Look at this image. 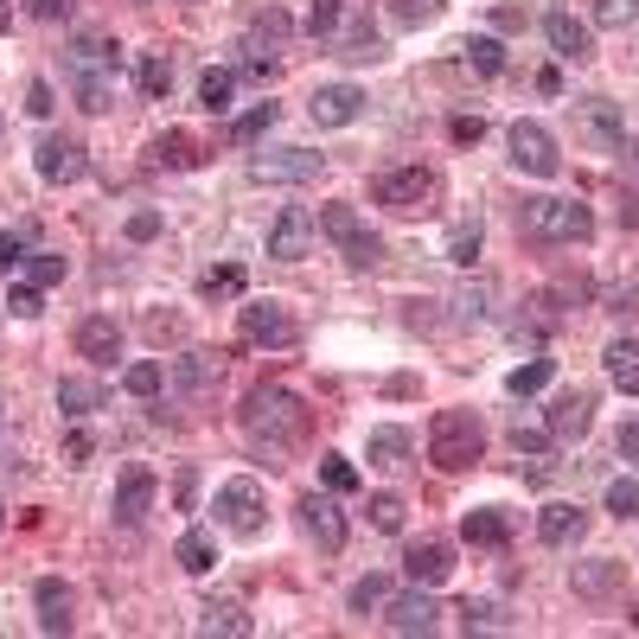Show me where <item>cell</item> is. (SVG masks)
<instances>
[{
	"mask_svg": "<svg viewBox=\"0 0 639 639\" xmlns=\"http://www.w3.org/2000/svg\"><path fill=\"white\" fill-rule=\"evenodd\" d=\"M307 422H313V410L295 390H282V384H263V390L243 397V435L269 454H288L307 435Z\"/></svg>",
	"mask_w": 639,
	"mask_h": 639,
	"instance_id": "1",
	"label": "cell"
},
{
	"mask_svg": "<svg viewBox=\"0 0 639 639\" xmlns=\"http://www.w3.org/2000/svg\"><path fill=\"white\" fill-rule=\"evenodd\" d=\"M307 33L327 38V45H339V58H352V65H377V58H384V38L365 26L358 0H313Z\"/></svg>",
	"mask_w": 639,
	"mask_h": 639,
	"instance_id": "2",
	"label": "cell"
},
{
	"mask_svg": "<svg viewBox=\"0 0 639 639\" xmlns=\"http://www.w3.org/2000/svg\"><path fill=\"white\" fill-rule=\"evenodd\" d=\"M480 454H487V429H480L473 410H442L429 422V460H435L442 473H467Z\"/></svg>",
	"mask_w": 639,
	"mask_h": 639,
	"instance_id": "3",
	"label": "cell"
},
{
	"mask_svg": "<svg viewBox=\"0 0 639 639\" xmlns=\"http://www.w3.org/2000/svg\"><path fill=\"white\" fill-rule=\"evenodd\" d=\"M525 230L537 243H589V237H595V218H589V205H575V198H530Z\"/></svg>",
	"mask_w": 639,
	"mask_h": 639,
	"instance_id": "4",
	"label": "cell"
},
{
	"mask_svg": "<svg viewBox=\"0 0 639 639\" xmlns=\"http://www.w3.org/2000/svg\"><path fill=\"white\" fill-rule=\"evenodd\" d=\"M435 192H442V180H435L429 167H390V173H377V180H372V198L384 205V212H397V218L429 212V205H435Z\"/></svg>",
	"mask_w": 639,
	"mask_h": 639,
	"instance_id": "5",
	"label": "cell"
},
{
	"mask_svg": "<svg viewBox=\"0 0 639 639\" xmlns=\"http://www.w3.org/2000/svg\"><path fill=\"white\" fill-rule=\"evenodd\" d=\"M320 230L339 243V256H345L352 269H377L384 263V243L365 230V218H358L352 205H327V212H320Z\"/></svg>",
	"mask_w": 639,
	"mask_h": 639,
	"instance_id": "6",
	"label": "cell"
},
{
	"mask_svg": "<svg viewBox=\"0 0 639 639\" xmlns=\"http://www.w3.org/2000/svg\"><path fill=\"white\" fill-rule=\"evenodd\" d=\"M512 167L530 173V180H557V173H563L557 135H550L544 122H512Z\"/></svg>",
	"mask_w": 639,
	"mask_h": 639,
	"instance_id": "7",
	"label": "cell"
},
{
	"mask_svg": "<svg viewBox=\"0 0 639 639\" xmlns=\"http://www.w3.org/2000/svg\"><path fill=\"white\" fill-rule=\"evenodd\" d=\"M327 173V160L307 148H269V153H250V180H269V186H313Z\"/></svg>",
	"mask_w": 639,
	"mask_h": 639,
	"instance_id": "8",
	"label": "cell"
},
{
	"mask_svg": "<svg viewBox=\"0 0 639 639\" xmlns=\"http://www.w3.org/2000/svg\"><path fill=\"white\" fill-rule=\"evenodd\" d=\"M218 525H225L230 537H256V530H263V487H256L250 473L218 487Z\"/></svg>",
	"mask_w": 639,
	"mask_h": 639,
	"instance_id": "9",
	"label": "cell"
},
{
	"mask_svg": "<svg viewBox=\"0 0 639 639\" xmlns=\"http://www.w3.org/2000/svg\"><path fill=\"white\" fill-rule=\"evenodd\" d=\"M313 237H320V218H313L307 205H288V212L269 225V256H275V263H301L307 250H313Z\"/></svg>",
	"mask_w": 639,
	"mask_h": 639,
	"instance_id": "10",
	"label": "cell"
},
{
	"mask_svg": "<svg viewBox=\"0 0 639 639\" xmlns=\"http://www.w3.org/2000/svg\"><path fill=\"white\" fill-rule=\"evenodd\" d=\"M365 110V90L358 83H320L313 96H307V115L320 122V128H345V122H358Z\"/></svg>",
	"mask_w": 639,
	"mask_h": 639,
	"instance_id": "11",
	"label": "cell"
},
{
	"mask_svg": "<svg viewBox=\"0 0 639 639\" xmlns=\"http://www.w3.org/2000/svg\"><path fill=\"white\" fill-rule=\"evenodd\" d=\"M544 38H550V52L563 58V65H582V58H595V33H589V20H575V13H544Z\"/></svg>",
	"mask_w": 639,
	"mask_h": 639,
	"instance_id": "12",
	"label": "cell"
},
{
	"mask_svg": "<svg viewBox=\"0 0 639 639\" xmlns=\"http://www.w3.org/2000/svg\"><path fill=\"white\" fill-rule=\"evenodd\" d=\"M243 339H250V345H275V352H282V345H295V320H288V307H275V301H250L243 307Z\"/></svg>",
	"mask_w": 639,
	"mask_h": 639,
	"instance_id": "13",
	"label": "cell"
},
{
	"mask_svg": "<svg viewBox=\"0 0 639 639\" xmlns=\"http://www.w3.org/2000/svg\"><path fill=\"white\" fill-rule=\"evenodd\" d=\"M83 167H90V160H83L77 141H65V135H45V141H38V180H45V186H77Z\"/></svg>",
	"mask_w": 639,
	"mask_h": 639,
	"instance_id": "14",
	"label": "cell"
},
{
	"mask_svg": "<svg viewBox=\"0 0 639 639\" xmlns=\"http://www.w3.org/2000/svg\"><path fill=\"white\" fill-rule=\"evenodd\" d=\"M153 492H160V480H153L148 467H128L122 480H115V499H110V512L122 518V525H141L153 512Z\"/></svg>",
	"mask_w": 639,
	"mask_h": 639,
	"instance_id": "15",
	"label": "cell"
},
{
	"mask_svg": "<svg viewBox=\"0 0 639 639\" xmlns=\"http://www.w3.org/2000/svg\"><path fill=\"white\" fill-rule=\"evenodd\" d=\"M403 575L410 582H422V589H442L454 575V550L442 544V537H422V544H410L403 550Z\"/></svg>",
	"mask_w": 639,
	"mask_h": 639,
	"instance_id": "16",
	"label": "cell"
},
{
	"mask_svg": "<svg viewBox=\"0 0 639 639\" xmlns=\"http://www.w3.org/2000/svg\"><path fill=\"white\" fill-rule=\"evenodd\" d=\"M77 358H90V365H115L122 358V327L110 313H83L77 320Z\"/></svg>",
	"mask_w": 639,
	"mask_h": 639,
	"instance_id": "17",
	"label": "cell"
},
{
	"mask_svg": "<svg viewBox=\"0 0 639 639\" xmlns=\"http://www.w3.org/2000/svg\"><path fill=\"white\" fill-rule=\"evenodd\" d=\"M435 614H442V607H435V595H429L422 582H415L410 595H390V602H384L390 634H429V627H435Z\"/></svg>",
	"mask_w": 639,
	"mask_h": 639,
	"instance_id": "18",
	"label": "cell"
},
{
	"mask_svg": "<svg viewBox=\"0 0 639 639\" xmlns=\"http://www.w3.org/2000/svg\"><path fill=\"white\" fill-rule=\"evenodd\" d=\"M218 377H225V365H218V352H186V358L173 365V390H180L186 403H205V397L218 390Z\"/></svg>",
	"mask_w": 639,
	"mask_h": 639,
	"instance_id": "19",
	"label": "cell"
},
{
	"mask_svg": "<svg viewBox=\"0 0 639 639\" xmlns=\"http://www.w3.org/2000/svg\"><path fill=\"white\" fill-rule=\"evenodd\" d=\"M301 530L333 557V550H345V518H339V505L333 499H320V492H307L301 499Z\"/></svg>",
	"mask_w": 639,
	"mask_h": 639,
	"instance_id": "20",
	"label": "cell"
},
{
	"mask_svg": "<svg viewBox=\"0 0 639 639\" xmlns=\"http://www.w3.org/2000/svg\"><path fill=\"white\" fill-rule=\"evenodd\" d=\"M589 422H595V397H589V390H563V397L550 403V435H557V442H582Z\"/></svg>",
	"mask_w": 639,
	"mask_h": 639,
	"instance_id": "21",
	"label": "cell"
},
{
	"mask_svg": "<svg viewBox=\"0 0 639 639\" xmlns=\"http://www.w3.org/2000/svg\"><path fill=\"white\" fill-rule=\"evenodd\" d=\"M582 530H589V512H582V505H563V499H557V505H544V512H537V537H544V544H557V550L582 544Z\"/></svg>",
	"mask_w": 639,
	"mask_h": 639,
	"instance_id": "22",
	"label": "cell"
},
{
	"mask_svg": "<svg viewBox=\"0 0 639 639\" xmlns=\"http://www.w3.org/2000/svg\"><path fill=\"white\" fill-rule=\"evenodd\" d=\"M33 595H38V634H52V639L71 634V589H65L58 575H45Z\"/></svg>",
	"mask_w": 639,
	"mask_h": 639,
	"instance_id": "23",
	"label": "cell"
},
{
	"mask_svg": "<svg viewBox=\"0 0 639 639\" xmlns=\"http://www.w3.org/2000/svg\"><path fill=\"white\" fill-rule=\"evenodd\" d=\"M460 537H467V544H487V550H505V544H512V512L480 505V512L460 518Z\"/></svg>",
	"mask_w": 639,
	"mask_h": 639,
	"instance_id": "24",
	"label": "cell"
},
{
	"mask_svg": "<svg viewBox=\"0 0 639 639\" xmlns=\"http://www.w3.org/2000/svg\"><path fill=\"white\" fill-rule=\"evenodd\" d=\"M602 365H607V384L620 397H639V339H614L602 352Z\"/></svg>",
	"mask_w": 639,
	"mask_h": 639,
	"instance_id": "25",
	"label": "cell"
},
{
	"mask_svg": "<svg viewBox=\"0 0 639 639\" xmlns=\"http://www.w3.org/2000/svg\"><path fill=\"white\" fill-rule=\"evenodd\" d=\"M58 410L71 415V422H90V415L103 410V384L96 377H65L58 384Z\"/></svg>",
	"mask_w": 639,
	"mask_h": 639,
	"instance_id": "26",
	"label": "cell"
},
{
	"mask_svg": "<svg viewBox=\"0 0 639 639\" xmlns=\"http://www.w3.org/2000/svg\"><path fill=\"white\" fill-rule=\"evenodd\" d=\"M71 77H115V45L96 33H83L71 45Z\"/></svg>",
	"mask_w": 639,
	"mask_h": 639,
	"instance_id": "27",
	"label": "cell"
},
{
	"mask_svg": "<svg viewBox=\"0 0 639 639\" xmlns=\"http://www.w3.org/2000/svg\"><path fill=\"white\" fill-rule=\"evenodd\" d=\"M198 634H212V639H218V634H225V639H250V634H256V620H250L237 602H212V607H205V620H198Z\"/></svg>",
	"mask_w": 639,
	"mask_h": 639,
	"instance_id": "28",
	"label": "cell"
},
{
	"mask_svg": "<svg viewBox=\"0 0 639 639\" xmlns=\"http://www.w3.org/2000/svg\"><path fill=\"white\" fill-rule=\"evenodd\" d=\"M582 115H589V135H595L602 148H620V141H627V128H620V115H614V103H607V96H589V103H582Z\"/></svg>",
	"mask_w": 639,
	"mask_h": 639,
	"instance_id": "29",
	"label": "cell"
},
{
	"mask_svg": "<svg viewBox=\"0 0 639 639\" xmlns=\"http://www.w3.org/2000/svg\"><path fill=\"white\" fill-rule=\"evenodd\" d=\"M365 454H372V467H397L403 454H410V429H372V442H365Z\"/></svg>",
	"mask_w": 639,
	"mask_h": 639,
	"instance_id": "30",
	"label": "cell"
},
{
	"mask_svg": "<svg viewBox=\"0 0 639 639\" xmlns=\"http://www.w3.org/2000/svg\"><path fill=\"white\" fill-rule=\"evenodd\" d=\"M460 58H467V65H473L480 77H499V71H505V45H499L492 33L467 38V45H460Z\"/></svg>",
	"mask_w": 639,
	"mask_h": 639,
	"instance_id": "31",
	"label": "cell"
},
{
	"mask_svg": "<svg viewBox=\"0 0 639 639\" xmlns=\"http://www.w3.org/2000/svg\"><path fill=\"white\" fill-rule=\"evenodd\" d=\"M173 557H180V569H186V575H212V563H218V550H212V537H205V530H186Z\"/></svg>",
	"mask_w": 639,
	"mask_h": 639,
	"instance_id": "32",
	"label": "cell"
},
{
	"mask_svg": "<svg viewBox=\"0 0 639 639\" xmlns=\"http://www.w3.org/2000/svg\"><path fill=\"white\" fill-rule=\"evenodd\" d=\"M153 167H198V148H192V135L167 128V135L153 141Z\"/></svg>",
	"mask_w": 639,
	"mask_h": 639,
	"instance_id": "33",
	"label": "cell"
},
{
	"mask_svg": "<svg viewBox=\"0 0 639 639\" xmlns=\"http://www.w3.org/2000/svg\"><path fill=\"white\" fill-rule=\"evenodd\" d=\"M275 122H282V103H256L250 115H237V122H230V141H256V135H269Z\"/></svg>",
	"mask_w": 639,
	"mask_h": 639,
	"instance_id": "34",
	"label": "cell"
},
{
	"mask_svg": "<svg viewBox=\"0 0 639 639\" xmlns=\"http://www.w3.org/2000/svg\"><path fill=\"white\" fill-rule=\"evenodd\" d=\"M473 256H480V218H460V225L448 230V263L473 269Z\"/></svg>",
	"mask_w": 639,
	"mask_h": 639,
	"instance_id": "35",
	"label": "cell"
},
{
	"mask_svg": "<svg viewBox=\"0 0 639 639\" xmlns=\"http://www.w3.org/2000/svg\"><path fill=\"white\" fill-rule=\"evenodd\" d=\"M550 377H557V365H550V358H530V365H518V372L505 377V390H512V397H537Z\"/></svg>",
	"mask_w": 639,
	"mask_h": 639,
	"instance_id": "36",
	"label": "cell"
},
{
	"mask_svg": "<svg viewBox=\"0 0 639 639\" xmlns=\"http://www.w3.org/2000/svg\"><path fill=\"white\" fill-rule=\"evenodd\" d=\"M607 589H620V563H582L575 569V595H607Z\"/></svg>",
	"mask_w": 639,
	"mask_h": 639,
	"instance_id": "37",
	"label": "cell"
},
{
	"mask_svg": "<svg viewBox=\"0 0 639 639\" xmlns=\"http://www.w3.org/2000/svg\"><path fill=\"white\" fill-rule=\"evenodd\" d=\"M135 77H141V90H148V96H167V90H173V58H160V52H141Z\"/></svg>",
	"mask_w": 639,
	"mask_h": 639,
	"instance_id": "38",
	"label": "cell"
},
{
	"mask_svg": "<svg viewBox=\"0 0 639 639\" xmlns=\"http://www.w3.org/2000/svg\"><path fill=\"white\" fill-rule=\"evenodd\" d=\"M115 103V77H77V110L103 115Z\"/></svg>",
	"mask_w": 639,
	"mask_h": 639,
	"instance_id": "39",
	"label": "cell"
},
{
	"mask_svg": "<svg viewBox=\"0 0 639 639\" xmlns=\"http://www.w3.org/2000/svg\"><path fill=\"white\" fill-rule=\"evenodd\" d=\"M198 295H212V301H218V295H243V269L237 263H225V269H205V275H198Z\"/></svg>",
	"mask_w": 639,
	"mask_h": 639,
	"instance_id": "40",
	"label": "cell"
},
{
	"mask_svg": "<svg viewBox=\"0 0 639 639\" xmlns=\"http://www.w3.org/2000/svg\"><path fill=\"white\" fill-rule=\"evenodd\" d=\"M403 512H410V505H403L397 492H377V499H372V530L397 537V530H403Z\"/></svg>",
	"mask_w": 639,
	"mask_h": 639,
	"instance_id": "41",
	"label": "cell"
},
{
	"mask_svg": "<svg viewBox=\"0 0 639 639\" xmlns=\"http://www.w3.org/2000/svg\"><path fill=\"white\" fill-rule=\"evenodd\" d=\"M345 602H352V614H372V607H384V602H390V582H384V575H358Z\"/></svg>",
	"mask_w": 639,
	"mask_h": 639,
	"instance_id": "42",
	"label": "cell"
},
{
	"mask_svg": "<svg viewBox=\"0 0 639 639\" xmlns=\"http://www.w3.org/2000/svg\"><path fill=\"white\" fill-rule=\"evenodd\" d=\"M288 33H295V26H288V13H275V7L250 20V38H256V45H288ZM256 45H250V52H256Z\"/></svg>",
	"mask_w": 639,
	"mask_h": 639,
	"instance_id": "43",
	"label": "cell"
},
{
	"mask_svg": "<svg viewBox=\"0 0 639 639\" xmlns=\"http://www.w3.org/2000/svg\"><path fill=\"white\" fill-rule=\"evenodd\" d=\"M320 480H327V492H358V467L345 454H320Z\"/></svg>",
	"mask_w": 639,
	"mask_h": 639,
	"instance_id": "44",
	"label": "cell"
},
{
	"mask_svg": "<svg viewBox=\"0 0 639 639\" xmlns=\"http://www.w3.org/2000/svg\"><path fill=\"white\" fill-rule=\"evenodd\" d=\"M230 90H237V83H230V71H205V77H198V103H205L212 115L230 110Z\"/></svg>",
	"mask_w": 639,
	"mask_h": 639,
	"instance_id": "45",
	"label": "cell"
},
{
	"mask_svg": "<svg viewBox=\"0 0 639 639\" xmlns=\"http://www.w3.org/2000/svg\"><path fill=\"white\" fill-rule=\"evenodd\" d=\"M122 384H128V397H160L167 372H160L153 358H141V365H128V372H122Z\"/></svg>",
	"mask_w": 639,
	"mask_h": 639,
	"instance_id": "46",
	"label": "cell"
},
{
	"mask_svg": "<svg viewBox=\"0 0 639 639\" xmlns=\"http://www.w3.org/2000/svg\"><path fill=\"white\" fill-rule=\"evenodd\" d=\"M607 512L614 518H639V480H627V473L607 480Z\"/></svg>",
	"mask_w": 639,
	"mask_h": 639,
	"instance_id": "47",
	"label": "cell"
},
{
	"mask_svg": "<svg viewBox=\"0 0 639 639\" xmlns=\"http://www.w3.org/2000/svg\"><path fill=\"white\" fill-rule=\"evenodd\" d=\"M460 627H467V634H473V627H512V614L499 602H467L460 607Z\"/></svg>",
	"mask_w": 639,
	"mask_h": 639,
	"instance_id": "48",
	"label": "cell"
},
{
	"mask_svg": "<svg viewBox=\"0 0 639 639\" xmlns=\"http://www.w3.org/2000/svg\"><path fill=\"white\" fill-rule=\"evenodd\" d=\"M390 13H397V26H429V20H442V0H390Z\"/></svg>",
	"mask_w": 639,
	"mask_h": 639,
	"instance_id": "49",
	"label": "cell"
},
{
	"mask_svg": "<svg viewBox=\"0 0 639 639\" xmlns=\"http://www.w3.org/2000/svg\"><path fill=\"white\" fill-rule=\"evenodd\" d=\"M26 282L33 288H58L65 282V256H26Z\"/></svg>",
	"mask_w": 639,
	"mask_h": 639,
	"instance_id": "50",
	"label": "cell"
},
{
	"mask_svg": "<svg viewBox=\"0 0 639 639\" xmlns=\"http://www.w3.org/2000/svg\"><path fill=\"white\" fill-rule=\"evenodd\" d=\"M634 13H639V0H595V20L602 26H627Z\"/></svg>",
	"mask_w": 639,
	"mask_h": 639,
	"instance_id": "51",
	"label": "cell"
},
{
	"mask_svg": "<svg viewBox=\"0 0 639 639\" xmlns=\"http://www.w3.org/2000/svg\"><path fill=\"white\" fill-rule=\"evenodd\" d=\"M58 110V90H52V83H45V77H38L33 90H26V115H38V122H45V115Z\"/></svg>",
	"mask_w": 639,
	"mask_h": 639,
	"instance_id": "52",
	"label": "cell"
},
{
	"mask_svg": "<svg viewBox=\"0 0 639 639\" xmlns=\"http://www.w3.org/2000/svg\"><path fill=\"white\" fill-rule=\"evenodd\" d=\"M7 307H13L20 320H38V313H45V307H38V288H33V282H20V288L7 295Z\"/></svg>",
	"mask_w": 639,
	"mask_h": 639,
	"instance_id": "53",
	"label": "cell"
},
{
	"mask_svg": "<svg viewBox=\"0 0 639 639\" xmlns=\"http://www.w3.org/2000/svg\"><path fill=\"white\" fill-rule=\"evenodd\" d=\"M512 448L518 454H544L550 448V429H525V422H518V429H512Z\"/></svg>",
	"mask_w": 639,
	"mask_h": 639,
	"instance_id": "54",
	"label": "cell"
},
{
	"mask_svg": "<svg viewBox=\"0 0 639 639\" xmlns=\"http://www.w3.org/2000/svg\"><path fill=\"white\" fill-rule=\"evenodd\" d=\"M26 263V230H0V269Z\"/></svg>",
	"mask_w": 639,
	"mask_h": 639,
	"instance_id": "55",
	"label": "cell"
},
{
	"mask_svg": "<svg viewBox=\"0 0 639 639\" xmlns=\"http://www.w3.org/2000/svg\"><path fill=\"white\" fill-rule=\"evenodd\" d=\"M90 435H83V429H77V435H65V467H90Z\"/></svg>",
	"mask_w": 639,
	"mask_h": 639,
	"instance_id": "56",
	"label": "cell"
},
{
	"mask_svg": "<svg viewBox=\"0 0 639 639\" xmlns=\"http://www.w3.org/2000/svg\"><path fill=\"white\" fill-rule=\"evenodd\" d=\"M454 141H460V148H467V141H480V135H487V122H480V115H454V128H448Z\"/></svg>",
	"mask_w": 639,
	"mask_h": 639,
	"instance_id": "57",
	"label": "cell"
},
{
	"mask_svg": "<svg viewBox=\"0 0 639 639\" xmlns=\"http://www.w3.org/2000/svg\"><path fill=\"white\" fill-rule=\"evenodd\" d=\"M128 237H135V243L160 237V212H135V218H128Z\"/></svg>",
	"mask_w": 639,
	"mask_h": 639,
	"instance_id": "58",
	"label": "cell"
},
{
	"mask_svg": "<svg viewBox=\"0 0 639 639\" xmlns=\"http://www.w3.org/2000/svg\"><path fill=\"white\" fill-rule=\"evenodd\" d=\"M26 13H33V20H65L71 0H26Z\"/></svg>",
	"mask_w": 639,
	"mask_h": 639,
	"instance_id": "59",
	"label": "cell"
},
{
	"mask_svg": "<svg viewBox=\"0 0 639 639\" xmlns=\"http://www.w3.org/2000/svg\"><path fill=\"white\" fill-rule=\"evenodd\" d=\"M614 448H620V460H634V467H639V415L620 429V442H614Z\"/></svg>",
	"mask_w": 639,
	"mask_h": 639,
	"instance_id": "60",
	"label": "cell"
},
{
	"mask_svg": "<svg viewBox=\"0 0 639 639\" xmlns=\"http://www.w3.org/2000/svg\"><path fill=\"white\" fill-rule=\"evenodd\" d=\"M192 499H198V473L186 467V473H180V505H192Z\"/></svg>",
	"mask_w": 639,
	"mask_h": 639,
	"instance_id": "61",
	"label": "cell"
},
{
	"mask_svg": "<svg viewBox=\"0 0 639 639\" xmlns=\"http://www.w3.org/2000/svg\"><path fill=\"white\" fill-rule=\"evenodd\" d=\"M7 26H13V0H0V33H7Z\"/></svg>",
	"mask_w": 639,
	"mask_h": 639,
	"instance_id": "62",
	"label": "cell"
},
{
	"mask_svg": "<svg viewBox=\"0 0 639 639\" xmlns=\"http://www.w3.org/2000/svg\"><path fill=\"white\" fill-rule=\"evenodd\" d=\"M0 525H7V512H0Z\"/></svg>",
	"mask_w": 639,
	"mask_h": 639,
	"instance_id": "63",
	"label": "cell"
}]
</instances>
